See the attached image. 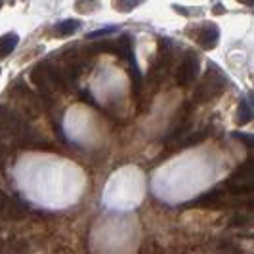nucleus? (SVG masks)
<instances>
[{
	"mask_svg": "<svg viewBox=\"0 0 254 254\" xmlns=\"http://www.w3.org/2000/svg\"><path fill=\"white\" fill-rule=\"evenodd\" d=\"M237 2H241L245 6H254V0H237Z\"/></svg>",
	"mask_w": 254,
	"mask_h": 254,
	"instance_id": "nucleus-18",
	"label": "nucleus"
},
{
	"mask_svg": "<svg viewBox=\"0 0 254 254\" xmlns=\"http://www.w3.org/2000/svg\"><path fill=\"white\" fill-rule=\"evenodd\" d=\"M168 67H170V42L163 38L161 48H159V56H157V64L153 65L151 71H149V80L151 82H161L168 73Z\"/></svg>",
	"mask_w": 254,
	"mask_h": 254,
	"instance_id": "nucleus-5",
	"label": "nucleus"
},
{
	"mask_svg": "<svg viewBox=\"0 0 254 254\" xmlns=\"http://www.w3.org/2000/svg\"><path fill=\"white\" fill-rule=\"evenodd\" d=\"M224 186L231 193H237V195L254 193V159L253 161H245L239 168H235Z\"/></svg>",
	"mask_w": 254,
	"mask_h": 254,
	"instance_id": "nucleus-3",
	"label": "nucleus"
},
{
	"mask_svg": "<svg viewBox=\"0 0 254 254\" xmlns=\"http://www.w3.org/2000/svg\"><path fill=\"white\" fill-rule=\"evenodd\" d=\"M17 35L15 33H8V35H4V37H0V60H4V58H8L10 54L13 52V48L17 46Z\"/></svg>",
	"mask_w": 254,
	"mask_h": 254,
	"instance_id": "nucleus-9",
	"label": "nucleus"
},
{
	"mask_svg": "<svg viewBox=\"0 0 254 254\" xmlns=\"http://www.w3.org/2000/svg\"><path fill=\"white\" fill-rule=\"evenodd\" d=\"M235 140L243 141L245 145H249V147H254V134H245V132H233L231 134Z\"/></svg>",
	"mask_w": 254,
	"mask_h": 254,
	"instance_id": "nucleus-13",
	"label": "nucleus"
},
{
	"mask_svg": "<svg viewBox=\"0 0 254 254\" xmlns=\"http://www.w3.org/2000/svg\"><path fill=\"white\" fill-rule=\"evenodd\" d=\"M31 82L37 88H40L42 98L48 100V102H52V92L54 90H67V84H65L62 71L54 69L48 64H38L33 67V71H31Z\"/></svg>",
	"mask_w": 254,
	"mask_h": 254,
	"instance_id": "nucleus-1",
	"label": "nucleus"
},
{
	"mask_svg": "<svg viewBox=\"0 0 254 254\" xmlns=\"http://www.w3.org/2000/svg\"><path fill=\"white\" fill-rule=\"evenodd\" d=\"M253 119H254V109H253V107H251L247 102L239 103V109H237V123L243 127V125H249Z\"/></svg>",
	"mask_w": 254,
	"mask_h": 254,
	"instance_id": "nucleus-12",
	"label": "nucleus"
},
{
	"mask_svg": "<svg viewBox=\"0 0 254 254\" xmlns=\"http://www.w3.org/2000/svg\"><path fill=\"white\" fill-rule=\"evenodd\" d=\"M224 88H226V76L222 75L220 69H216L214 65L210 64L208 69H206L204 78L199 82V86L195 90V103H203L216 98Z\"/></svg>",
	"mask_w": 254,
	"mask_h": 254,
	"instance_id": "nucleus-2",
	"label": "nucleus"
},
{
	"mask_svg": "<svg viewBox=\"0 0 254 254\" xmlns=\"http://www.w3.org/2000/svg\"><path fill=\"white\" fill-rule=\"evenodd\" d=\"M29 245L21 239H12L8 243H0V254H27Z\"/></svg>",
	"mask_w": 254,
	"mask_h": 254,
	"instance_id": "nucleus-8",
	"label": "nucleus"
},
{
	"mask_svg": "<svg viewBox=\"0 0 254 254\" xmlns=\"http://www.w3.org/2000/svg\"><path fill=\"white\" fill-rule=\"evenodd\" d=\"M206 138V132L204 130H201V132H191V134H188L186 138H182V140L178 141V149H184V147H193V145H197V143H201V141Z\"/></svg>",
	"mask_w": 254,
	"mask_h": 254,
	"instance_id": "nucleus-11",
	"label": "nucleus"
},
{
	"mask_svg": "<svg viewBox=\"0 0 254 254\" xmlns=\"http://www.w3.org/2000/svg\"><path fill=\"white\" fill-rule=\"evenodd\" d=\"M197 42L203 50L216 48V44L220 42V29L216 25H204L197 35Z\"/></svg>",
	"mask_w": 254,
	"mask_h": 254,
	"instance_id": "nucleus-6",
	"label": "nucleus"
},
{
	"mask_svg": "<svg viewBox=\"0 0 254 254\" xmlns=\"http://www.w3.org/2000/svg\"><path fill=\"white\" fill-rule=\"evenodd\" d=\"M8 201H10V197H8L4 191L0 190V218H2L4 210H6V206H8Z\"/></svg>",
	"mask_w": 254,
	"mask_h": 254,
	"instance_id": "nucleus-14",
	"label": "nucleus"
},
{
	"mask_svg": "<svg viewBox=\"0 0 254 254\" xmlns=\"http://www.w3.org/2000/svg\"><path fill=\"white\" fill-rule=\"evenodd\" d=\"M4 165H6V147L0 145V172L4 170Z\"/></svg>",
	"mask_w": 254,
	"mask_h": 254,
	"instance_id": "nucleus-16",
	"label": "nucleus"
},
{
	"mask_svg": "<svg viewBox=\"0 0 254 254\" xmlns=\"http://www.w3.org/2000/svg\"><path fill=\"white\" fill-rule=\"evenodd\" d=\"M78 27H80V23H78L76 19H64V21H60V23L56 25V33L62 35V37H69V35L76 33Z\"/></svg>",
	"mask_w": 254,
	"mask_h": 254,
	"instance_id": "nucleus-10",
	"label": "nucleus"
},
{
	"mask_svg": "<svg viewBox=\"0 0 254 254\" xmlns=\"http://www.w3.org/2000/svg\"><path fill=\"white\" fill-rule=\"evenodd\" d=\"M2 4H4V0H0V8H2Z\"/></svg>",
	"mask_w": 254,
	"mask_h": 254,
	"instance_id": "nucleus-20",
	"label": "nucleus"
},
{
	"mask_svg": "<svg viewBox=\"0 0 254 254\" xmlns=\"http://www.w3.org/2000/svg\"><path fill=\"white\" fill-rule=\"evenodd\" d=\"M247 103H249L251 107H254V92H253V94H249V102H247Z\"/></svg>",
	"mask_w": 254,
	"mask_h": 254,
	"instance_id": "nucleus-19",
	"label": "nucleus"
},
{
	"mask_svg": "<svg viewBox=\"0 0 254 254\" xmlns=\"http://www.w3.org/2000/svg\"><path fill=\"white\" fill-rule=\"evenodd\" d=\"M115 29L113 27H109V29H100V31H94V33H90L88 38H98V37H102V35H111Z\"/></svg>",
	"mask_w": 254,
	"mask_h": 254,
	"instance_id": "nucleus-15",
	"label": "nucleus"
},
{
	"mask_svg": "<svg viewBox=\"0 0 254 254\" xmlns=\"http://www.w3.org/2000/svg\"><path fill=\"white\" fill-rule=\"evenodd\" d=\"M222 201V190H212V191H206L203 193L201 197H197L195 201H191L190 204L186 206H199V208H212L216 206L218 203Z\"/></svg>",
	"mask_w": 254,
	"mask_h": 254,
	"instance_id": "nucleus-7",
	"label": "nucleus"
},
{
	"mask_svg": "<svg viewBox=\"0 0 254 254\" xmlns=\"http://www.w3.org/2000/svg\"><path fill=\"white\" fill-rule=\"evenodd\" d=\"M212 13H214V15H218V13H226V6H224L222 2H216L214 8H212Z\"/></svg>",
	"mask_w": 254,
	"mask_h": 254,
	"instance_id": "nucleus-17",
	"label": "nucleus"
},
{
	"mask_svg": "<svg viewBox=\"0 0 254 254\" xmlns=\"http://www.w3.org/2000/svg\"><path fill=\"white\" fill-rule=\"evenodd\" d=\"M199 71H201V62H199L197 54L195 52H188L178 67V75H176L178 86L186 88V86L193 84L197 80V76H199Z\"/></svg>",
	"mask_w": 254,
	"mask_h": 254,
	"instance_id": "nucleus-4",
	"label": "nucleus"
}]
</instances>
